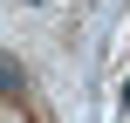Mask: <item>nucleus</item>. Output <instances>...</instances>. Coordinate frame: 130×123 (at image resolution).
Listing matches in <instances>:
<instances>
[{"instance_id":"nucleus-1","label":"nucleus","mask_w":130,"mask_h":123,"mask_svg":"<svg viewBox=\"0 0 130 123\" xmlns=\"http://www.w3.org/2000/svg\"><path fill=\"white\" fill-rule=\"evenodd\" d=\"M21 82H27V75H21V62H14V55H0V89H21Z\"/></svg>"}]
</instances>
